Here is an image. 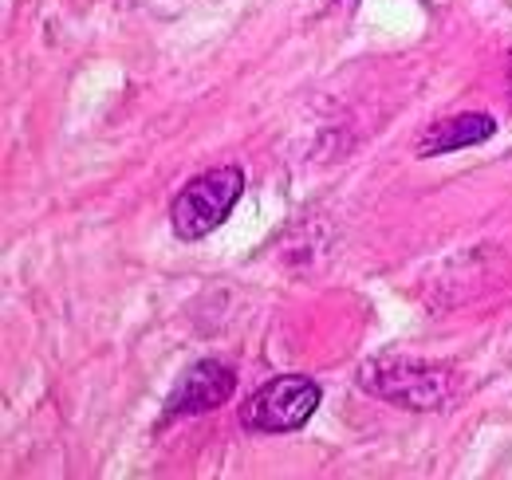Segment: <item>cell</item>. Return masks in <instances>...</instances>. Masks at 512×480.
I'll use <instances>...</instances> for the list:
<instances>
[{
	"label": "cell",
	"instance_id": "2",
	"mask_svg": "<svg viewBox=\"0 0 512 480\" xmlns=\"http://www.w3.org/2000/svg\"><path fill=\"white\" fill-rule=\"evenodd\" d=\"M359 386L402 410H442L449 398V374L410 359H371L359 366Z\"/></svg>",
	"mask_w": 512,
	"mask_h": 480
},
{
	"label": "cell",
	"instance_id": "3",
	"mask_svg": "<svg viewBox=\"0 0 512 480\" xmlns=\"http://www.w3.org/2000/svg\"><path fill=\"white\" fill-rule=\"evenodd\" d=\"M320 386L304 374H280L264 382L253 398L241 406V425L253 433H292L308 425L320 410Z\"/></svg>",
	"mask_w": 512,
	"mask_h": 480
},
{
	"label": "cell",
	"instance_id": "1",
	"mask_svg": "<svg viewBox=\"0 0 512 480\" xmlns=\"http://www.w3.org/2000/svg\"><path fill=\"white\" fill-rule=\"evenodd\" d=\"M241 193H245V174L237 166H221V170H209V174L193 178L174 197V209H170L174 237L186 240V244L205 240L213 229H221L229 221Z\"/></svg>",
	"mask_w": 512,
	"mask_h": 480
},
{
	"label": "cell",
	"instance_id": "4",
	"mask_svg": "<svg viewBox=\"0 0 512 480\" xmlns=\"http://www.w3.org/2000/svg\"><path fill=\"white\" fill-rule=\"evenodd\" d=\"M237 390V374L217 359L193 362L190 370L182 374V382L170 390L166 402V418H193L205 410H217L221 402H229Z\"/></svg>",
	"mask_w": 512,
	"mask_h": 480
},
{
	"label": "cell",
	"instance_id": "5",
	"mask_svg": "<svg viewBox=\"0 0 512 480\" xmlns=\"http://www.w3.org/2000/svg\"><path fill=\"white\" fill-rule=\"evenodd\" d=\"M497 134V122L481 111L473 115H449V119H438L414 146L418 158H438V154H453V150H465V146H477L485 138Z\"/></svg>",
	"mask_w": 512,
	"mask_h": 480
},
{
	"label": "cell",
	"instance_id": "6",
	"mask_svg": "<svg viewBox=\"0 0 512 480\" xmlns=\"http://www.w3.org/2000/svg\"><path fill=\"white\" fill-rule=\"evenodd\" d=\"M509 95H512V56H509Z\"/></svg>",
	"mask_w": 512,
	"mask_h": 480
}]
</instances>
